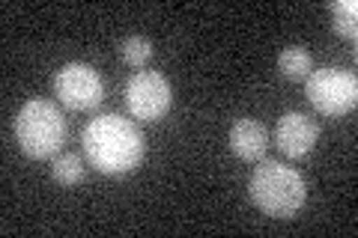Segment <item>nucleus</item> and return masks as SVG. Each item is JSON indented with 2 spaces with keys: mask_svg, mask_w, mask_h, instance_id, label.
Here are the masks:
<instances>
[{
  "mask_svg": "<svg viewBox=\"0 0 358 238\" xmlns=\"http://www.w3.org/2000/svg\"><path fill=\"white\" fill-rule=\"evenodd\" d=\"M173 105V89L162 72H138L126 84V107L131 119L159 122Z\"/></svg>",
  "mask_w": 358,
  "mask_h": 238,
  "instance_id": "nucleus-5",
  "label": "nucleus"
},
{
  "mask_svg": "<svg viewBox=\"0 0 358 238\" xmlns=\"http://www.w3.org/2000/svg\"><path fill=\"white\" fill-rule=\"evenodd\" d=\"M248 197L257 209L268 218L289 221L305 209L308 202V185L296 167L284 161H257L248 179Z\"/></svg>",
  "mask_w": 358,
  "mask_h": 238,
  "instance_id": "nucleus-2",
  "label": "nucleus"
},
{
  "mask_svg": "<svg viewBox=\"0 0 358 238\" xmlns=\"http://www.w3.org/2000/svg\"><path fill=\"white\" fill-rule=\"evenodd\" d=\"M305 93L313 110L322 117H346L358 105V81L350 69L326 66L305 77Z\"/></svg>",
  "mask_w": 358,
  "mask_h": 238,
  "instance_id": "nucleus-4",
  "label": "nucleus"
},
{
  "mask_svg": "<svg viewBox=\"0 0 358 238\" xmlns=\"http://www.w3.org/2000/svg\"><path fill=\"white\" fill-rule=\"evenodd\" d=\"M87 164L105 176H126L141 167L147 155V140L131 119L120 113H99L81 134Z\"/></svg>",
  "mask_w": 358,
  "mask_h": 238,
  "instance_id": "nucleus-1",
  "label": "nucleus"
},
{
  "mask_svg": "<svg viewBox=\"0 0 358 238\" xmlns=\"http://www.w3.org/2000/svg\"><path fill=\"white\" fill-rule=\"evenodd\" d=\"M84 161H81V155H75V152H66V155H57L54 158V164H51V179L57 185L63 188H72V185H81L84 182Z\"/></svg>",
  "mask_w": 358,
  "mask_h": 238,
  "instance_id": "nucleus-10",
  "label": "nucleus"
},
{
  "mask_svg": "<svg viewBox=\"0 0 358 238\" xmlns=\"http://www.w3.org/2000/svg\"><path fill=\"white\" fill-rule=\"evenodd\" d=\"M331 18H334V33L355 42V36H358V3L355 0H338V3H331Z\"/></svg>",
  "mask_w": 358,
  "mask_h": 238,
  "instance_id": "nucleus-11",
  "label": "nucleus"
},
{
  "mask_svg": "<svg viewBox=\"0 0 358 238\" xmlns=\"http://www.w3.org/2000/svg\"><path fill=\"white\" fill-rule=\"evenodd\" d=\"M15 140L33 161L54 158L66 143V117L54 101L30 98L15 117Z\"/></svg>",
  "mask_w": 358,
  "mask_h": 238,
  "instance_id": "nucleus-3",
  "label": "nucleus"
},
{
  "mask_svg": "<svg viewBox=\"0 0 358 238\" xmlns=\"http://www.w3.org/2000/svg\"><path fill=\"white\" fill-rule=\"evenodd\" d=\"M120 57L131 69H143L152 60V42L147 36H126L120 42Z\"/></svg>",
  "mask_w": 358,
  "mask_h": 238,
  "instance_id": "nucleus-12",
  "label": "nucleus"
},
{
  "mask_svg": "<svg viewBox=\"0 0 358 238\" xmlns=\"http://www.w3.org/2000/svg\"><path fill=\"white\" fill-rule=\"evenodd\" d=\"M278 69H281V75L287 81H305V77L313 72V60L301 45H289V48H284L278 54Z\"/></svg>",
  "mask_w": 358,
  "mask_h": 238,
  "instance_id": "nucleus-9",
  "label": "nucleus"
},
{
  "mask_svg": "<svg viewBox=\"0 0 358 238\" xmlns=\"http://www.w3.org/2000/svg\"><path fill=\"white\" fill-rule=\"evenodd\" d=\"M54 96L69 110H93L105 98V81L93 66L87 63H66L54 75Z\"/></svg>",
  "mask_w": 358,
  "mask_h": 238,
  "instance_id": "nucleus-6",
  "label": "nucleus"
},
{
  "mask_svg": "<svg viewBox=\"0 0 358 238\" xmlns=\"http://www.w3.org/2000/svg\"><path fill=\"white\" fill-rule=\"evenodd\" d=\"M227 143L236 158L248 164H257L266 158V149H268V131L260 119H251V117H242L230 126L227 131Z\"/></svg>",
  "mask_w": 358,
  "mask_h": 238,
  "instance_id": "nucleus-8",
  "label": "nucleus"
},
{
  "mask_svg": "<svg viewBox=\"0 0 358 238\" xmlns=\"http://www.w3.org/2000/svg\"><path fill=\"white\" fill-rule=\"evenodd\" d=\"M317 137H320V126L313 122L308 113L301 110H287L275 126V143L287 158H305L313 152L317 146Z\"/></svg>",
  "mask_w": 358,
  "mask_h": 238,
  "instance_id": "nucleus-7",
  "label": "nucleus"
}]
</instances>
